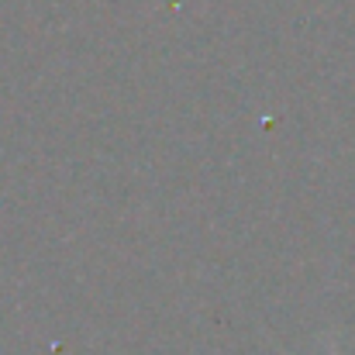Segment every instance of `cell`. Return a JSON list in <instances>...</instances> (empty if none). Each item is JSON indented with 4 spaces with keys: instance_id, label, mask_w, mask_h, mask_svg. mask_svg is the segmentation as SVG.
Here are the masks:
<instances>
[{
    "instance_id": "obj_1",
    "label": "cell",
    "mask_w": 355,
    "mask_h": 355,
    "mask_svg": "<svg viewBox=\"0 0 355 355\" xmlns=\"http://www.w3.org/2000/svg\"><path fill=\"white\" fill-rule=\"evenodd\" d=\"M283 355H286V352H283ZM328 355H338V352H335V349H331V352H328Z\"/></svg>"
}]
</instances>
